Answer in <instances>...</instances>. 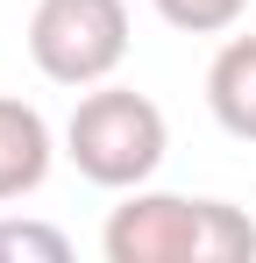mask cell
<instances>
[{
	"mask_svg": "<svg viewBox=\"0 0 256 263\" xmlns=\"http://www.w3.org/2000/svg\"><path fill=\"white\" fill-rule=\"evenodd\" d=\"M107 263H242L256 256V220L228 199L185 192H128L100 228Z\"/></svg>",
	"mask_w": 256,
	"mask_h": 263,
	"instance_id": "6da1fadb",
	"label": "cell"
},
{
	"mask_svg": "<svg viewBox=\"0 0 256 263\" xmlns=\"http://www.w3.org/2000/svg\"><path fill=\"white\" fill-rule=\"evenodd\" d=\"M171 149V121L164 107L150 100V92L135 86H85L79 107H71V121H64V157L79 164L85 185H100V192H135V185H150L157 164H164Z\"/></svg>",
	"mask_w": 256,
	"mask_h": 263,
	"instance_id": "7a4b0ae2",
	"label": "cell"
},
{
	"mask_svg": "<svg viewBox=\"0 0 256 263\" xmlns=\"http://www.w3.org/2000/svg\"><path fill=\"white\" fill-rule=\"evenodd\" d=\"M29 57L50 86H107L128 57V0H36Z\"/></svg>",
	"mask_w": 256,
	"mask_h": 263,
	"instance_id": "3957f363",
	"label": "cell"
},
{
	"mask_svg": "<svg viewBox=\"0 0 256 263\" xmlns=\"http://www.w3.org/2000/svg\"><path fill=\"white\" fill-rule=\"evenodd\" d=\"M50 157H57L50 121H43L29 100L0 92V206L7 199H29L43 178H50Z\"/></svg>",
	"mask_w": 256,
	"mask_h": 263,
	"instance_id": "277c9868",
	"label": "cell"
},
{
	"mask_svg": "<svg viewBox=\"0 0 256 263\" xmlns=\"http://www.w3.org/2000/svg\"><path fill=\"white\" fill-rule=\"evenodd\" d=\"M207 107L213 121L235 135V142H256V36H228L207 64Z\"/></svg>",
	"mask_w": 256,
	"mask_h": 263,
	"instance_id": "5b68a950",
	"label": "cell"
},
{
	"mask_svg": "<svg viewBox=\"0 0 256 263\" xmlns=\"http://www.w3.org/2000/svg\"><path fill=\"white\" fill-rule=\"evenodd\" d=\"M0 256H7V263H64L71 242H64V228H50V220L0 214Z\"/></svg>",
	"mask_w": 256,
	"mask_h": 263,
	"instance_id": "8992f818",
	"label": "cell"
},
{
	"mask_svg": "<svg viewBox=\"0 0 256 263\" xmlns=\"http://www.w3.org/2000/svg\"><path fill=\"white\" fill-rule=\"evenodd\" d=\"M150 7L164 14L178 36H228L249 14V0H150Z\"/></svg>",
	"mask_w": 256,
	"mask_h": 263,
	"instance_id": "52a82bcc",
	"label": "cell"
}]
</instances>
